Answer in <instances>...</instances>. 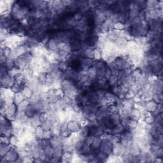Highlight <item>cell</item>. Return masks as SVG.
<instances>
[{
    "label": "cell",
    "instance_id": "6da1fadb",
    "mask_svg": "<svg viewBox=\"0 0 163 163\" xmlns=\"http://www.w3.org/2000/svg\"><path fill=\"white\" fill-rule=\"evenodd\" d=\"M15 83L14 77H11L7 73L1 75V87L11 89Z\"/></svg>",
    "mask_w": 163,
    "mask_h": 163
},
{
    "label": "cell",
    "instance_id": "7a4b0ae2",
    "mask_svg": "<svg viewBox=\"0 0 163 163\" xmlns=\"http://www.w3.org/2000/svg\"><path fill=\"white\" fill-rule=\"evenodd\" d=\"M20 156L19 154V152H17L16 147H12V149H10V151L8 152L6 156L3 157H5L8 162H15L18 159Z\"/></svg>",
    "mask_w": 163,
    "mask_h": 163
},
{
    "label": "cell",
    "instance_id": "3957f363",
    "mask_svg": "<svg viewBox=\"0 0 163 163\" xmlns=\"http://www.w3.org/2000/svg\"><path fill=\"white\" fill-rule=\"evenodd\" d=\"M128 151L129 154L133 156H138L141 154V150L140 147H139L138 143L136 142L135 140H133L132 143H131V145L129 147Z\"/></svg>",
    "mask_w": 163,
    "mask_h": 163
},
{
    "label": "cell",
    "instance_id": "277c9868",
    "mask_svg": "<svg viewBox=\"0 0 163 163\" xmlns=\"http://www.w3.org/2000/svg\"><path fill=\"white\" fill-rule=\"evenodd\" d=\"M113 146H114V145L110 142V141H102L101 146L99 147V151L103 152L105 154L110 156V155L112 154Z\"/></svg>",
    "mask_w": 163,
    "mask_h": 163
},
{
    "label": "cell",
    "instance_id": "5b68a950",
    "mask_svg": "<svg viewBox=\"0 0 163 163\" xmlns=\"http://www.w3.org/2000/svg\"><path fill=\"white\" fill-rule=\"evenodd\" d=\"M29 63L22 57H17L14 59V67L19 70H24L28 66Z\"/></svg>",
    "mask_w": 163,
    "mask_h": 163
},
{
    "label": "cell",
    "instance_id": "8992f818",
    "mask_svg": "<svg viewBox=\"0 0 163 163\" xmlns=\"http://www.w3.org/2000/svg\"><path fill=\"white\" fill-rule=\"evenodd\" d=\"M94 60L93 59L83 57L80 61V68L82 70H87L93 66Z\"/></svg>",
    "mask_w": 163,
    "mask_h": 163
},
{
    "label": "cell",
    "instance_id": "52a82bcc",
    "mask_svg": "<svg viewBox=\"0 0 163 163\" xmlns=\"http://www.w3.org/2000/svg\"><path fill=\"white\" fill-rule=\"evenodd\" d=\"M68 129L72 133L78 132L81 129V126L78 121L75 120H70L67 124Z\"/></svg>",
    "mask_w": 163,
    "mask_h": 163
},
{
    "label": "cell",
    "instance_id": "ba28073f",
    "mask_svg": "<svg viewBox=\"0 0 163 163\" xmlns=\"http://www.w3.org/2000/svg\"><path fill=\"white\" fill-rule=\"evenodd\" d=\"M157 105L156 103H155L152 99H149V100L146 101L145 106V109L147 112L149 113L156 111L157 108Z\"/></svg>",
    "mask_w": 163,
    "mask_h": 163
},
{
    "label": "cell",
    "instance_id": "9c48e42d",
    "mask_svg": "<svg viewBox=\"0 0 163 163\" xmlns=\"http://www.w3.org/2000/svg\"><path fill=\"white\" fill-rule=\"evenodd\" d=\"M57 45H58V43H57V42L55 40L54 38H51L49 40L48 43L47 44V45L45 47L49 51L56 53V52H58Z\"/></svg>",
    "mask_w": 163,
    "mask_h": 163
},
{
    "label": "cell",
    "instance_id": "30bf717a",
    "mask_svg": "<svg viewBox=\"0 0 163 163\" xmlns=\"http://www.w3.org/2000/svg\"><path fill=\"white\" fill-rule=\"evenodd\" d=\"M129 116L130 119L139 121V120H141V112L140 110L133 108L130 112Z\"/></svg>",
    "mask_w": 163,
    "mask_h": 163
},
{
    "label": "cell",
    "instance_id": "8fae6325",
    "mask_svg": "<svg viewBox=\"0 0 163 163\" xmlns=\"http://www.w3.org/2000/svg\"><path fill=\"white\" fill-rule=\"evenodd\" d=\"M108 155L105 154V152L99 151L98 154L96 155L94 162H107L108 159Z\"/></svg>",
    "mask_w": 163,
    "mask_h": 163
},
{
    "label": "cell",
    "instance_id": "7c38bea8",
    "mask_svg": "<svg viewBox=\"0 0 163 163\" xmlns=\"http://www.w3.org/2000/svg\"><path fill=\"white\" fill-rule=\"evenodd\" d=\"M125 130H126L125 126L120 123L112 129L111 133L114 135H120Z\"/></svg>",
    "mask_w": 163,
    "mask_h": 163
},
{
    "label": "cell",
    "instance_id": "4fadbf2b",
    "mask_svg": "<svg viewBox=\"0 0 163 163\" xmlns=\"http://www.w3.org/2000/svg\"><path fill=\"white\" fill-rule=\"evenodd\" d=\"M12 146L10 144L7 145L1 143V145H0V157H3L6 156L7 154L12 149Z\"/></svg>",
    "mask_w": 163,
    "mask_h": 163
},
{
    "label": "cell",
    "instance_id": "5bb4252c",
    "mask_svg": "<svg viewBox=\"0 0 163 163\" xmlns=\"http://www.w3.org/2000/svg\"><path fill=\"white\" fill-rule=\"evenodd\" d=\"M135 80H136L135 78H134L133 76L131 74L129 75H128V77H126L124 80V81L122 83V85H124L126 87L129 89L131 85H133V83H135Z\"/></svg>",
    "mask_w": 163,
    "mask_h": 163
},
{
    "label": "cell",
    "instance_id": "9a60e30c",
    "mask_svg": "<svg viewBox=\"0 0 163 163\" xmlns=\"http://www.w3.org/2000/svg\"><path fill=\"white\" fill-rule=\"evenodd\" d=\"M138 124V121H136V120H135L129 119V120H128L127 125H126V130L131 131L133 132V131H135L136 129V128H137Z\"/></svg>",
    "mask_w": 163,
    "mask_h": 163
},
{
    "label": "cell",
    "instance_id": "2e32d148",
    "mask_svg": "<svg viewBox=\"0 0 163 163\" xmlns=\"http://www.w3.org/2000/svg\"><path fill=\"white\" fill-rule=\"evenodd\" d=\"M22 93L25 99H30L34 94L33 91L27 85H25L24 87L23 88Z\"/></svg>",
    "mask_w": 163,
    "mask_h": 163
},
{
    "label": "cell",
    "instance_id": "e0dca14e",
    "mask_svg": "<svg viewBox=\"0 0 163 163\" xmlns=\"http://www.w3.org/2000/svg\"><path fill=\"white\" fill-rule=\"evenodd\" d=\"M110 119L114 124V126H116L120 123V115L119 112H115L110 115Z\"/></svg>",
    "mask_w": 163,
    "mask_h": 163
},
{
    "label": "cell",
    "instance_id": "ac0fdd59",
    "mask_svg": "<svg viewBox=\"0 0 163 163\" xmlns=\"http://www.w3.org/2000/svg\"><path fill=\"white\" fill-rule=\"evenodd\" d=\"M24 112H25V114L27 115L30 118L33 117L36 114L38 113L35 108V107H34L33 105H31V104L29 105L27 108H26V109L24 110Z\"/></svg>",
    "mask_w": 163,
    "mask_h": 163
},
{
    "label": "cell",
    "instance_id": "d6986e66",
    "mask_svg": "<svg viewBox=\"0 0 163 163\" xmlns=\"http://www.w3.org/2000/svg\"><path fill=\"white\" fill-rule=\"evenodd\" d=\"M83 49V55L84 57H87V58L93 59L94 56V47H87Z\"/></svg>",
    "mask_w": 163,
    "mask_h": 163
},
{
    "label": "cell",
    "instance_id": "ffe728a7",
    "mask_svg": "<svg viewBox=\"0 0 163 163\" xmlns=\"http://www.w3.org/2000/svg\"><path fill=\"white\" fill-rule=\"evenodd\" d=\"M43 133L44 131L42 128L40 126H36L35 129V136L36 138L38 140H43Z\"/></svg>",
    "mask_w": 163,
    "mask_h": 163
},
{
    "label": "cell",
    "instance_id": "44dd1931",
    "mask_svg": "<svg viewBox=\"0 0 163 163\" xmlns=\"http://www.w3.org/2000/svg\"><path fill=\"white\" fill-rule=\"evenodd\" d=\"M25 100L24 97L22 92L20 93H17L15 94L14 96V103L19 106Z\"/></svg>",
    "mask_w": 163,
    "mask_h": 163
},
{
    "label": "cell",
    "instance_id": "7402d4cb",
    "mask_svg": "<svg viewBox=\"0 0 163 163\" xmlns=\"http://www.w3.org/2000/svg\"><path fill=\"white\" fill-rule=\"evenodd\" d=\"M64 154V150H63L62 147H57L54 148V157L55 158L61 159Z\"/></svg>",
    "mask_w": 163,
    "mask_h": 163
},
{
    "label": "cell",
    "instance_id": "603a6c76",
    "mask_svg": "<svg viewBox=\"0 0 163 163\" xmlns=\"http://www.w3.org/2000/svg\"><path fill=\"white\" fill-rule=\"evenodd\" d=\"M10 145L14 147H17L20 145L19 139L15 135H13L10 137Z\"/></svg>",
    "mask_w": 163,
    "mask_h": 163
},
{
    "label": "cell",
    "instance_id": "cb8c5ba5",
    "mask_svg": "<svg viewBox=\"0 0 163 163\" xmlns=\"http://www.w3.org/2000/svg\"><path fill=\"white\" fill-rule=\"evenodd\" d=\"M12 53V49L9 47H5L4 49H1V54L6 57L7 59L10 58Z\"/></svg>",
    "mask_w": 163,
    "mask_h": 163
},
{
    "label": "cell",
    "instance_id": "d4e9b609",
    "mask_svg": "<svg viewBox=\"0 0 163 163\" xmlns=\"http://www.w3.org/2000/svg\"><path fill=\"white\" fill-rule=\"evenodd\" d=\"M25 85H24V84L15 83L11 88V90L12 91L13 93H14L15 94L17 93H20V92H22V89L24 87Z\"/></svg>",
    "mask_w": 163,
    "mask_h": 163
},
{
    "label": "cell",
    "instance_id": "484cf974",
    "mask_svg": "<svg viewBox=\"0 0 163 163\" xmlns=\"http://www.w3.org/2000/svg\"><path fill=\"white\" fill-rule=\"evenodd\" d=\"M91 151V147L84 143L82 147L81 150L80 151V152H78V154L86 155V154H88L89 153H90Z\"/></svg>",
    "mask_w": 163,
    "mask_h": 163
},
{
    "label": "cell",
    "instance_id": "4316f807",
    "mask_svg": "<svg viewBox=\"0 0 163 163\" xmlns=\"http://www.w3.org/2000/svg\"><path fill=\"white\" fill-rule=\"evenodd\" d=\"M129 20H130V26L134 28H138V26L140 25L141 21L138 17H136L133 18V19H129Z\"/></svg>",
    "mask_w": 163,
    "mask_h": 163
},
{
    "label": "cell",
    "instance_id": "83f0119b",
    "mask_svg": "<svg viewBox=\"0 0 163 163\" xmlns=\"http://www.w3.org/2000/svg\"><path fill=\"white\" fill-rule=\"evenodd\" d=\"M87 3L90 9L94 10L95 9H96V8H98L100 6L101 1H94V0H91V1H88Z\"/></svg>",
    "mask_w": 163,
    "mask_h": 163
},
{
    "label": "cell",
    "instance_id": "f1b7e54d",
    "mask_svg": "<svg viewBox=\"0 0 163 163\" xmlns=\"http://www.w3.org/2000/svg\"><path fill=\"white\" fill-rule=\"evenodd\" d=\"M155 103L157 104L162 103V94H153L152 96V99Z\"/></svg>",
    "mask_w": 163,
    "mask_h": 163
},
{
    "label": "cell",
    "instance_id": "f546056e",
    "mask_svg": "<svg viewBox=\"0 0 163 163\" xmlns=\"http://www.w3.org/2000/svg\"><path fill=\"white\" fill-rule=\"evenodd\" d=\"M93 59L95 61H99L101 60V51L97 48H94V56Z\"/></svg>",
    "mask_w": 163,
    "mask_h": 163
},
{
    "label": "cell",
    "instance_id": "4dcf8cb0",
    "mask_svg": "<svg viewBox=\"0 0 163 163\" xmlns=\"http://www.w3.org/2000/svg\"><path fill=\"white\" fill-rule=\"evenodd\" d=\"M159 1L157 0H148L146 1L147 9H155L158 4Z\"/></svg>",
    "mask_w": 163,
    "mask_h": 163
},
{
    "label": "cell",
    "instance_id": "1f68e13d",
    "mask_svg": "<svg viewBox=\"0 0 163 163\" xmlns=\"http://www.w3.org/2000/svg\"><path fill=\"white\" fill-rule=\"evenodd\" d=\"M40 126L43 129L44 131H49V130H51V129L52 126V124H51V122L49 121V120H46V121L43 122L41 123Z\"/></svg>",
    "mask_w": 163,
    "mask_h": 163
},
{
    "label": "cell",
    "instance_id": "d6a6232c",
    "mask_svg": "<svg viewBox=\"0 0 163 163\" xmlns=\"http://www.w3.org/2000/svg\"><path fill=\"white\" fill-rule=\"evenodd\" d=\"M108 82L109 85L110 86L119 85V80H118L117 76L112 75L111 77H110L108 79Z\"/></svg>",
    "mask_w": 163,
    "mask_h": 163
},
{
    "label": "cell",
    "instance_id": "836d02e7",
    "mask_svg": "<svg viewBox=\"0 0 163 163\" xmlns=\"http://www.w3.org/2000/svg\"><path fill=\"white\" fill-rule=\"evenodd\" d=\"M126 29V26L124 24L119 22H115L114 26H113V30H114L115 31H122Z\"/></svg>",
    "mask_w": 163,
    "mask_h": 163
},
{
    "label": "cell",
    "instance_id": "e575fe53",
    "mask_svg": "<svg viewBox=\"0 0 163 163\" xmlns=\"http://www.w3.org/2000/svg\"><path fill=\"white\" fill-rule=\"evenodd\" d=\"M143 120L147 125H152L155 123V117H152V115L149 114L145 117Z\"/></svg>",
    "mask_w": 163,
    "mask_h": 163
},
{
    "label": "cell",
    "instance_id": "d590c367",
    "mask_svg": "<svg viewBox=\"0 0 163 163\" xmlns=\"http://www.w3.org/2000/svg\"><path fill=\"white\" fill-rule=\"evenodd\" d=\"M57 65H58L59 69L63 73L66 72V71L67 70L68 66H68V63L65 61L59 62L58 63H57Z\"/></svg>",
    "mask_w": 163,
    "mask_h": 163
},
{
    "label": "cell",
    "instance_id": "8d00e7d4",
    "mask_svg": "<svg viewBox=\"0 0 163 163\" xmlns=\"http://www.w3.org/2000/svg\"><path fill=\"white\" fill-rule=\"evenodd\" d=\"M30 105V102L29 101V99H25L22 103H21L20 105L18 106V110H21V111H24V110L26 109L29 105Z\"/></svg>",
    "mask_w": 163,
    "mask_h": 163
},
{
    "label": "cell",
    "instance_id": "74e56055",
    "mask_svg": "<svg viewBox=\"0 0 163 163\" xmlns=\"http://www.w3.org/2000/svg\"><path fill=\"white\" fill-rule=\"evenodd\" d=\"M158 80V77L156 75H151L148 76L147 77V83H151V84H154L157 82V81Z\"/></svg>",
    "mask_w": 163,
    "mask_h": 163
},
{
    "label": "cell",
    "instance_id": "f35d334b",
    "mask_svg": "<svg viewBox=\"0 0 163 163\" xmlns=\"http://www.w3.org/2000/svg\"><path fill=\"white\" fill-rule=\"evenodd\" d=\"M94 138H95V136H94L92 135H89L85 139H84L83 142L85 144L88 145L89 146H91V145L93 143Z\"/></svg>",
    "mask_w": 163,
    "mask_h": 163
},
{
    "label": "cell",
    "instance_id": "ab89813d",
    "mask_svg": "<svg viewBox=\"0 0 163 163\" xmlns=\"http://www.w3.org/2000/svg\"><path fill=\"white\" fill-rule=\"evenodd\" d=\"M131 75L133 76L135 79H136V78L140 77V76L142 75V72H141V70L139 68H135V69L133 70L132 73H131Z\"/></svg>",
    "mask_w": 163,
    "mask_h": 163
},
{
    "label": "cell",
    "instance_id": "60d3db41",
    "mask_svg": "<svg viewBox=\"0 0 163 163\" xmlns=\"http://www.w3.org/2000/svg\"><path fill=\"white\" fill-rule=\"evenodd\" d=\"M139 12H140L135 9H131L129 10V19H133V18L138 17Z\"/></svg>",
    "mask_w": 163,
    "mask_h": 163
},
{
    "label": "cell",
    "instance_id": "b9f144b4",
    "mask_svg": "<svg viewBox=\"0 0 163 163\" xmlns=\"http://www.w3.org/2000/svg\"><path fill=\"white\" fill-rule=\"evenodd\" d=\"M83 14H82L81 12H77L75 13L73 15V19H75V20L76 22H78V21H80L83 18Z\"/></svg>",
    "mask_w": 163,
    "mask_h": 163
},
{
    "label": "cell",
    "instance_id": "7bdbcfd3",
    "mask_svg": "<svg viewBox=\"0 0 163 163\" xmlns=\"http://www.w3.org/2000/svg\"><path fill=\"white\" fill-rule=\"evenodd\" d=\"M52 137H53V135H52V133L51 130L44 131L43 136V140H50Z\"/></svg>",
    "mask_w": 163,
    "mask_h": 163
},
{
    "label": "cell",
    "instance_id": "ee69618b",
    "mask_svg": "<svg viewBox=\"0 0 163 163\" xmlns=\"http://www.w3.org/2000/svg\"><path fill=\"white\" fill-rule=\"evenodd\" d=\"M111 76H112V71L110 69V68L108 66H107L105 72L104 78H106L107 80H108L109 78L111 77Z\"/></svg>",
    "mask_w": 163,
    "mask_h": 163
},
{
    "label": "cell",
    "instance_id": "f6af8a7d",
    "mask_svg": "<svg viewBox=\"0 0 163 163\" xmlns=\"http://www.w3.org/2000/svg\"><path fill=\"white\" fill-rule=\"evenodd\" d=\"M136 94L135 93H133V91H131V90L129 89V91H128V93L126 94L125 95V99H133L134 97L135 96Z\"/></svg>",
    "mask_w": 163,
    "mask_h": 163
},
{
    "label": "cell",
    "instance_id": "bcb514c9",
    "mask_svg": "<svg viewBox=\"0 0 163 163\" xmlns=\"http://www.w3.org/2000/svg\"><path fill=\"white\" fill-rule=\"evenodd\" d=\"M1 143L9 145L10 144V137L5 136V135H1Z\"/></svg>",
    "mask_w": 163,
    "mask_h": 163
},
{
    "label": "cell",
    "instance_id": "7dc6e473",
    "mask_svg": "<svg viewBox=\"0 0 163 163\" xmlns=\"http://www.w3.org/2000/svg\"><path fill=\"white\" fill-rule=\"evenodd\" d=\"M73 1H69V0H63V1H62L63 6L65 8H68L69 7H70L71 5L73 3Z\"/></svg>",
    "mask_w": 163,
    "mask_h": 163
}]
</instances>
